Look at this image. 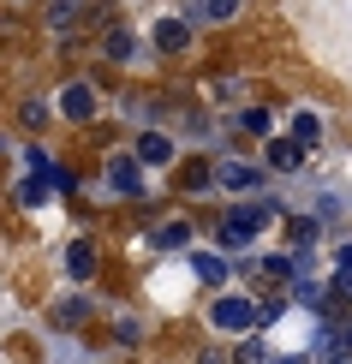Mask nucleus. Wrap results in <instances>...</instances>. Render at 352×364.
Instances as JSON below:
<instances>
[{
    "instance_id": "6ab92c4d",
    "label": "nucleus",
    "mask_w": 352,
    "mask_h": 364,
    "mask_svg": "<svg viewBox=\"0 0 352 364\" xmlns=\"http://www.w3.org/2000/svg\"><path fill=\"white\" fill-rule=\"evenodd\" d=\"M36 30L42 36H72V30H78V0H42L36 6Z\"/></svg>"
},
{
    "instance_id": "f8f14e48",
    "label": "nucleus",
    "mask_w": 352,
    "mask_h": 364,
    "mask_svg": "<svg viewBox=\"0 0 352 364\" xmlns=\"http://www.w3.org/2000/svg\"><path fill=\"white\" fill-rule=\"evenodd\" d=\"M179 269H186V281H191V293H227L233 287V263H227L221 251H209V245H191L186 257H179Z\"/></svg>"
},
{
    "instance_id": "4468645a",
    "label": "nucleus",
    "mask_w": 352,
    "mask_h": 364,
    "mask_svg": "<svg viewBox=\"0 0 352 364\" xmlns=\"http://www.w3.org/2000/svg\"><path fill=\"white\" fill-rule=\"evenodd\" d=\"M257 161H263V173H269V179H299L304 168H311V149L293 144L287 132H274L269 144H257Z\"/></svg>"
},
{
    "instance_id": "5701e85b",
    "label": "nucleus",
    "mask_w": 352,
    "mask_h": 364,
    "mask_svg": "<svg viewBox=\"0 0 352 364\" xmlns=\"http://www.w3.org/2000/svg\"><path fill=\"white\" fill-rule=\"evenodd\" d=\"M269 353H274L269 335H245V341L227 346V358H233V364H269Z\"/></svg>"
},
{
    "instance_id": "9d476101",
    "label": "nucleus",
    "mask_w": 352,
    "mask_h": 364,
    "mask_svg": "<svg viewBox=\"0 0 352 364\" xmlns=\"http://www.w3.org/2000/svg\"><path fill=\"white\" fill-rule=\"evenodd\" d=\"M221 132L227 138H245V144H269L281 132V108L274 102H239V108L221 114Z\"/></svg>"
},
{
    "instance_id": "dca6fc26",
    "label": "nucleus",
    "mask_w": 352,
    "mask_h": 364,
    "mask_svg": "<svg viewBox=\"0 0 352 364\" xmlns=\"http://www.w3.org/2000/svg\"><path fill=\"white\" fill-rule=\"evenodd\" d=\"M281 132L293 144H304L316 156L323 149V138H329V126H323V108H304V102H293V108H281Z\"/></svg>"
},
{
    "instance_id": "0eeeda50",
    "label": "nucleus",
    "mask_w": 352,
    "mask_h": 364,
    "mask_svg": "<svg viewBox=\"0 0 352 364\" xmlns=\"http://www.w3.org/2000/svg\"><path fill=\"white\" fill-rule=\"evenodd\" d=\"M102 311H108V305H102L90 287H66L60 299H48V305H42V323H48V335H84Z\"/></svg>"
},
{
    "instance_id": "1a4fd4ad",
    "label": "nucleus",
    "mask_w": 352,
    "mask_h": 364,
    "mask_svg": "<svg viewBox=\"0 0 352 364\" xmlns=\"http://www.w3.org/2000/svg\"><path fill=\"white\" fill-rule=\"evenodd\" d=\"M126 149H132V161H137L149 179H167V173H174V161L186 156V149H179V138H174L167 126H156V132H132Z\"/></svg>"
},
{
    "instance_id": "20e7f679",
    "label": "nucleus",
    "mask_w": 352,
    "mask_h": 364,
    "mask_svg": "<svg viewBox=\"0 0 352 364\" xmlns=\"http://www.w3.org/2000/svg\"><path fill=\"white\" fill-rule=\"evenodd\" d=\"M96 60H102V78H108V72H126L132 84H144V72H156V54H149L144 30H137L132 18L96 36Z\"/></svg>"
},
{
    "instance_id": "f3484780",
    "label": "nucleus",
    "mask_w": 352,
    "mask_h": 364,
    "mask_svg": "<svg viewBox=\"0 0 352 364\" xmlns=\"http://www.w3.org/2000/svg\"><path fill=\"white\" fill-rule=\"evenodd\" d=\"M6 119L24 132L30 144H42V138L54 132V108H48V96H18V102L6 108Z\"/></svg>"
},
{
    "instance_id": "39448f33",
    "label": "nucleus",
    "mask_w": 352,
    "mask_h": 364,
    "mask_svg": "<svg viewBox=\"0 0 352 364\" xmlns=\"http://www.w3.org/2000/svg\"><path fill=\"white\" fill-rule=\"evenodd\" d=\"M174 114L179 108H174V96H167L161 84H126L119 96H108V119H119V126H132V132H156Z\"/></svg>"
},
{
    "instance_id": "2eb2a0df",
    "label": "nucleus",
    "mask_w": 352,
    "mask_h": 364,
    "mask_svg": "<svg viewBox=\"0 0 352 364\" xmlns=\"http://www.w3.org/2000/svg\"><path fill=\"white\" fill-rule=\"evenodd\" d=\"M274 233H281V251H304V257H323V245H329V233L304 215V209L281 215V227H274Z\"/></svg>"
},
{
    "instance_id": "cd10ccee",
    "label": "nucleus",
    "mask_w": 352,
    "mask_h": 364,
    "mask_svg": "<svg viewBox=\"0 0 352 364\" xmlns=\"http://www.w3.org/2000/svg\"><path fill=\"white\" fill-rule=\"evenodd\" d=\"M191 364H233V358H227V346L221 341H209V346H197V358Z\"/></svg>"
},
{
    "instance_id": "6e6552de",
    "label": "nucleus",
    "mask_w": 352,
    "mask_h": 364,
    "mask_svg": "<svg viewBox=\"0 0 352 364\" xmlns=\"http://www.w3.org/2000/svg\"><path fill=\"white\" fill-rule=\"evenodd\" d=\"M197 245V221L191 215H174V209H167V215H156L144 227V251H149V263H167V257H186Z\"/></svg>"
},
{
    "instance_id": "c85d7f7f",
    "label": "nucleus",
    "mask_w": 352,
    "mask_h": 364,
    "mask_svg": "<svg viewBox=\"0 0 352 364\" xmlns=\"http://www.w3.org/2000/svg\"><path fill=\"white\" fill-rule=\"evenodd\" d=\"M0 156H12V138H6V132H0Z\"/></svg>"
},
{
    "instance_id": "f257e3e1",
    "label": "nucleus",
    "mask_w": 352,
    "mask_h": 364,
    "mask_svg": "<svg viewBox=\"0 0 352 364\" xmlns=\"http://www.w3.org/2000/svg\"><path fill=\"white\" fill-rule=\"evenodd\" d=\"M48 108H54V126L66 132H90L108 119V90H102L90 72H72V78H60L48 90Z\"/></svg>"
},
{
    "instance_id": "ddd939ff",
    "label": "nucleus",
    "mask_w": 352,
    "mask_h": 364,
    "mask_svg": "<svg viewBox=\"0 0 352 364\" xmlns=\"http://www.w3.org/2000/svg\"><path fill=\"white\" fill-rule=\"evenodd\" d=\"M102 263H108V251L96 245V239H66V245H60V275H66L72 287H96L102 281Z\"/></svg>"
},
{
    "instance_id": "bb28decb",
    "label": "nucleus",
    "mask_w": 352,
    "mask_h": 364,
    "mask_svg": "<svg viewBox=\"0 0 352 364\" xmlns=\"http://www.w3.org/2000/svg\"><path fill=\"white\" fill-rule=\"evenodd\" d=\"M329 275H352V233H334V251H329Z\"/></svg>"
},
{
    "instance_id": "9b49d317",
    "label": "nucleus",
    "mask_w": 352,
    "mask_h": 364,
    "mask_svg": "<svg viewBox=\"0 0 352 364\" xmlns=\"http://www.w3.org/2000/svg\"><path fill=\"white\" fill-rule=\"evenodd\" d=\"M144 42H149V54H156V60H191V54H197V30L179 24V18H174V6L149 12Z\"/></svg>"
},
{
    "instance_id": "b1692460",
    "label": "nucleus",
    "mask_w": 352,
    "mask_h": 364,
    "mask_svg": "<svg viewBox=\"0 0 352 364\" xmlns=\"http://www.w3.org/2000/svg\"><path fill=\"white\" fill-rule=\"evenodd\" d=\"M245 12H251V0H203L209 24H245Z\"/></svg>"
},
{
    "instance_id": "7ed1b4c3",
    "label": "nucleus",
    "mask_w": 352,
    "mask_h": 364,
    "mask_svg": "<svg viewBox=\"0 0 352 364\" xmlns=\"http://www.w3.org/2000/svg\"><path fill=\"white\" fill-rule=\"evenodd\" d=\"M209 179H215L221 203H233V197H269V186H274V179L263 173V161L233 149V144H221L215 156H209Z\"/></svg>"
},
{
    "instance_id": "393cba45",
    "label": "nucleus",
    "mask_w": 352,
    "mask_h": 364,
    "mask_svg": "<svg viewBox=\"0 0 352 364\" xmlns=\"http://www.w3.org/2000/svg\"><path fill=\"white\" fill-rule=\"evenodd\" d=\"M48 186H42V179H18V186H12V203H24V209H42V203H48Z\"/></svg>"
},
{
    "instance_id": "f03ea898",
    "label": "nucleus",
    "mask_w": 352,
    "mask_h": 364,
    "mask_svg": "<svg viewBox=\"0 0 352 364\" xmlns=\"http://www.w3.org/2000/svg\"><path fill=\"white\" fill-rule=\"evenodd\" d=\"M197 328H203L209 341L233 346L245 335H257V293L251 287H227V293H209L203 311H197Z\"/></svg>"
},
{
    "instance_id": "aec40b11",
    "label": "nucleus",
    "mask_w": 352,
    "mask_h": 364,
    "mask_svg": "<svg viewBox=\"0 0 352 364\" xmlns=\"http://www.w3.org/2000/svg\"><path fill=\"white\" fill-rule=\"evenodd\" d=\"M114 24H126V6L119 0H78V30H114Z\"/></svg>"
},
{
    "instance_id": "a878e982",
    "label": "nucleus",
    "mask_w": 352,
    "mask_h": 364,
    "mask_svg": "<svg viewBox=\"0 0 352 364\" xmlns=\"http://www.w3.org/2000/svg\"><path fill=\"white\" fill-rule=\"evenodd\" d=\"M323 281H329V311L352 316V275H323Z\"/></svg>"
},
{
    "instance_id": "a211bd4d",
    "label": "nucleus",
    "mask_w": 352,
    "mask_h": 364,
    "mask_svg": "<svg viewBox=\"0 0 352 364\" xmlns=\"http://www.w3.org/2000/svg\"><path fill=\"white\" fill-rule=\"evenodd\" d=\"M174 197H215V179H209V156H179L174 173H167Z\"/></svg>"
},
{
    "instance_id": "412c9836",
    "label": "nucleus",
    "mask_w": 352,
    "mask_h": 364,
    "mask_svg": "<svg viewBox=\"0 0 352 364\" xmlns=\"http://www.w3.org/2000/svg\"><path fill=\"white\" fill-rule=\"evenodd\" d=\"M108 341H114V346H144V341H149V316L119 311V316H114V328H108Z\"/></svg>"
},
{
    "instance_id": "423d86ee",
    "label": "nucleus",
    "mask_w": 352,
    "mask_h": 364,
    "mask_svg": "<svg viewBox=\"0 0 352 364\" xmlns=\"http://www.w3.org/2000/svg\"><path fill=\"white\" fill-rule=\"evenodd\" d=\"M84 191H90V197H102V203H108V197H114V203H144V197H149V173L132 161V149H126V144H114L108 156H102V173L90 179Z\"/></svg>"
},
{
    "instance_id": "4be33fe9",
    "label": "nucleus",
    "mask_w": 352,
    "mask_h": 364,
    "mask_svg": "<svg viewBox=\"0 0 352 364\" xmlns=\"http://www.w3.org/2000/svg\"><path fill=\"white\" fill-rule=\"evenodd\" d=\"M12 156H18V168H24V179H48V168H54V149L48 144H18V149H12Z\"/></svg>"
}]
</instances>
